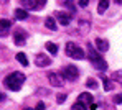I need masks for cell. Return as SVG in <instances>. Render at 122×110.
I'll use <instances>...</instances> for the list:
<instances>
[{
  "label": "cell",
  "instance_id": "1",
  "mask_svg": "<svg viewBox=\"0 0 122 110\" xmlns=\"http://www.w3.org/2000/svg\"><path fill=\"white\" fill-rule=\"evenodd\" d=\"M23 82H25V76L21 72H12L10 76H7L3 79V86L7 89H10V90H13V92L20 90Z\"/></svg>",
  "mask_w": 122,
  "mask_h": 110
},
{
  "label": "cell",
  "instance_id": "2",
  "mask_svg": "<svg viewBox=\"0 0 122 110\" xmlns=\"http://www.w3.org/2000/svg\"><path fill=\"white\" fill-rule=\"evenodd\" d=\"M87 53H89V58H91L92 66L96 67V69H99V71H106V69H107V63L94 51V48H92L91 44H87Z\"/></svg>",
  "mask_w": 122,
  "mask_h": 110
},
{
  "label": "cell",
  "instance_id": "3",
  "mask_svg": "<svg viewBox=\"0 0 122 110\" xmlns=\"http://www.w3.org/2000/svg\"><path fill=\"white\" fill-rule=\"evenodd\" d=\"M66 54L69 58H74V59H84V51L79 46H76L74 43H71V41L66 44Z\"/></svg>",
  "mask_w": 122,
  "mask_h": 110
},
{
  "label": "cell",
  "instance_id": "4",
  "mask_svg": "<svg viewBox=\"0 0 122 110\" xmlns=\"http://www.w3.org/2000/svg\"><path fill=\"white\" fill-rule=\"evenodd\" d=\"M61 76H63L64 79H68V81H76L78 76H79V72H78V69H76L74 66H66L64 69H63Z\"/></svg>",
  "mask_w": 122,
  "mask_h": 110
},
{
  "label": "cell",
  "instance_id": "5",
  "mask_svg": "<svg viewBox=\"0 0 122 110\" xmlns=\"http://www.w3.org/2000/svg\"><path fill=\"white\" fill-rule=\"evenodd\" d=\"M21 2L30 10H41L45 7V3H46V0H21Z\"/></svg>",
  "mask_w": 122,
  "mask_h": 110
},
{
  "label": "cell",
  "instance_id": "6",
  "mask_svg": "<svg viewBox=\"0 0 122 110\" xmlns=\"http://www.w3.org/2000/svg\"><path fill=\"white\" fill-rule=\"evenodd\" d=\"M48 81H50V84L53 87H61L63 86V76H61L60 72H56V71H53V72L48 74Z\"/></svg>",
  "mask_w": 122,
  "mask_h": 110
},
{
  "label": "cell",
  "instance_id": "7",
  "mask_svg": "<svg viewBox=\"0 0 122 110\" xmlns=\"http://www.w3.org/2000/svg\"><path fill=\"white\" fill-rule=\"evenodd\" d=\"M35 64L38 67H46L51 64V59L46 56V54H43V53H40V54H36V58H35Z\"/></svg>",
  "mask_w": 122,
  "mask_h": 110
},
{
  "label": "cell",
  "instance_id": "8",
  "mask_svg": "<svg viewBox=\"0 0 122 110\" xmlns=\"http://www.w3.org/2000/svg\"><path fill=\"white\" fill-rule=\"evenodd\" d=\"M56 18H58V22L63 25V26H68L69 23H71V15L69 13H64V12H56Z\"/></svg>",
  "mask_w": 122,
  "mask_h": 110
},
{
  "label": "cell",
  "instance_id": "9",
  "mask_svg": "<svg viewBox=\"0 0 122 110\" xmlns=\"http://www.w3.org/2000/svg\"><path fill=\"white\" fill-rule=\"evenodd\" d=\"M13 41H15V44H18V46L25 44V41H26V33H25V31H17V33H13Z\"/></svg>",
  "mask_w": 122,
  "mask_h": 110
},
{
  "label": "cell",
  "instance_id": "10",
  "mask_svg": "<svg viewBox=\"0 0 122 110\" xmlns=\"http://www.w3.org/2000/svg\"><path fill=\"white\" fill-rule=\"evenodd\" d=\"M12 26V22L10 20H5V18H2L0 20V36H5L7 33H8V28Z\"/></svg>",
  "mask_w": 122,
  "mask_h": 110
},
{
  "label": "cell",
  "instance_id": "11",
  "mask_svg": "<svg viewBox=\"0 0 122 110\" xmlns=\"http://www.w3.org/2000/svg\"><path fill=\"white\" fill-rule=\"evenodd\" d=\"M96 48H97V51H99V53H106V51L109 49V43H107L106 40L96 38Z\"/></svg>",
  "mask_w": 122,
  "mask_h": 110
},
{
  "label": "cell",
  "instance_id": "12",
  "mask_svg": "<svg viewBox=\"0 0 122 110\" xmlns=\"http://www.w3.org/2000/svg\"><path fill=\"white\" fill-rule=\"evenodd\" d=\"M15 18H17V20H26V18H28L26 10H23V8H17V10H15Z\"/></svg>",
  "mask_w": 122,
  "mask_h": 110
},
{
  "label": "cell",
  "instance_id": "13",
  "mask_svg": "<svg viewBox=\"0 0 122 110\" xmlns=\"http://www.w3.org/2000/svg\"><path fill=\"white\" fill-rule=\"evenodd\" d=\"M79 102H81V104H86V102H87V104L91 105V104H92V95L87 94V92H84V94L79 95Z\"/></svg>",
  "mask_w": 122,
  "mask_h": 110
},
{
  "label": "cell",
  "instance_id": "14",
  "mask_svg": "<svg viewBox=\"0 0 122 110\" xmlns=\"http://www.w3.org/2000/svg\"><path fill=\"white\" fill-rule=\"evenodd\" d=\"M45 26L48 28V30H51V31H55L56 30V22L51 18V17H48L46 20H45Z\"/></svg>",
  "mask_w": 122,
  "mask_h": 110
},
{
  "label": "cell",
  "instance_id": "15",
  "mask_svg": "<svg viewBox=\"0 0 122 110\" xmlns=\"http://www.w3.org/2000/svg\"><path fill=\"white\" fill-rule=\"evenodd\" d=\"M107 7H109V0H99V3H97V12H99V13H104V12L107 10Z\"/></svg>",
  "mask_w": 122,
  "mask_h": 110
},
{
  "label": "cell",
  "instance_id": "16",
  "mask_svg": "<svg viewBox=\"0 0 122 110\" xmlns=\"http://www.w3.org/2000/svg\"><path fill=\"white\" fill-rule=\"evenodd\" d=\"M17 61H18V63H20L21 66H28V59H26V54H25V53H18V54H17Z\"/></svg>",
  "mask_w": 122,
  "mask_h": 110
},
{
  "label": "cell",
  "instance_id": "17",
  "mask_svg": "<svg viewBox=\"0 0 122 110\" xmlns=\"http://www.w3.org/2000/svg\"><path fill=\"white\" fill-rule=\"evenodd\" d=\"M46 49H48V51H50V53H51L53 56H55V54L58 53V46H56L55 43H46Z\"/></svg>",
  "mask_w": 122,
  "mask_h": 110
},
{
  "label": "cell",
  "instance_id": "18",
  "mask_svg": "<svg viewBox=\"0 0 122 110\" xmlns=\"http://www.w3.org/2000/svg\"><path fill=\"white\" fill-rule=\"evenodd\" d=\"M86 86L94 90V89H97V81H96V79H92V77H89V79L86 81Z\"/></svg>",
  "mask_w": 122,
  "mask_h": 110
},
{
  "label": "cell",
  "instance_id": "19",
  "mask_svg": "<svg viewBox=\"0 0 122 110\" xmlns=\"http://www.w3.org/2000/svg\"><path fill=\"white\" fill-rule=\"evenodd\" d=\"M102 81H104V90H106V92H111V90L114 89V86H112V82H111L109 79L102 77Z\"/></svg>",
  "mask_w": 122,
  "mask_h": 110
},
{
  "label": "cell",
  "instance_id": "20",
  "mask_svg": "<svg viewBox=\"0 0 122 110\" xmlns=\"http://www.w3.org/2000/svg\"><path fill=\"white\" fill-rule=\"evenodd\" d=\"M79 30H81V31H87V30H89V22L84 20V18L79 20Z\"/></svg>",
  "mask_w": 122,
  "mask_h": 110
},
{
  "label": "cell",
  "instance_id": "21",
  "mask_svg": "<svg viewBox=\"0 0 122 110\" xmlns=\"http://www.w3.org/2000/svg\"><path fill=\"white\" fill-rule=\"evenodd\" d=\"M112 79H114L116 82H121V84H122V71L114 72V74H112Z\"/></svg>",
  "mask_w": 122,
  "mask_h": 110
},
{
  "label": "cell",
  "instance_id": "22",
  "mask_svg": "<svg viewBox=\"0 0 122 110\" xmlns=\"http://www.w3.org/2000/svg\"><path fill=\"white\" fill-rule=\"evenodd\" d=\"M73 110H87V109H86V105H84V104L76 102V104H73Z\"/></svg>",
  "mask_w": 122,
  "mask_h": 110
},
{
  "label": "cell",
  "instance_id": "23",
  "mask_svg": "<svg viewBox=\"0 0 122 110\" xmlns=\"http://www.w3.org/2000/svg\"><path fill=\"white\" fill-rule=\"evenodd\" d=\"M64 100H66V94H58V95H56V102H58V104H63Z\"/></svg>",
  "mask_w": 122,
  "mask_h": 110
},
{
  "label": "cell",
  "instance_id": "24",
  "mask_svg": "<svg viewBox=\"0 0 122 110\" xmlns=\"http://www.w3.org/2000/svg\"><path fill=\"white\" fill-rule=\"evenodd\" d=\"M114 104H122V94H117L114 97Z\"/></svg>",
  "mask_w": 122,
  "mask_h": 110
},
{
  "label": "cell",
  "instance_id": "25",
  "mask_svg": "<svg viewBox=\"0 0 122 110\" xmlns=\"http://www.w3.org/2000/svg\"><path fill=\"white\" fill-rule=\"evenodd\" d=\"M35 110H45V104H43V102H38V105H36Z\"/></svg>",
  "mask_w": 122,
  "mask_h": 110
},
{
  "label": "cell",
  "instance_id": "26",
  "mask_svg": "<svg viewBox=\"0 0 122 110\" xmlns=\"http://www.w3.org/2000/svg\"><path fill=\"white\" fill-rule=\"evenodd\" d=\"M89 0H79V7H87Z\"/></svg>",
  "mask_w": 122,
  "mask_h": 110
},
{
  "label": "cell",
  "instance_id": "27",
  "mask_svg": "<svg viewBox=\"0 0 122 110\" xmlns=\"http://www.w3.org/2000/svg\"><path fill=\"white\" fill-rule=\"evenodd\" d=\"M3 100H5V94H2V92H0V102H3Z\"/></svg>",
  "mask_w": 122,
  "mask_h": 110
},
{
  "label": "cell",
  "instance_id": "28",
  "mask_svg": "<svg viewBox=\"0 0 122 110\" xmlns=\"http://www.w3.org/2000/svg\"><path fill=\"white\" fill-rule=\"evenodd\" d=\"M114 2H116V3H122V0H114Z\"/></svg>",
  "mask_w": 122,
  "mask_h": 110
},
{
  "label": "cell",
  "instance_id": "29",
  "mask_svg": "<svg viewBox=\"0 0 122 110\" xmlns=\"http://www.w3.org/2000/svg\"><path fill=\"white\" fill-rule=\"evenodd\" d=\"M64 2H66V3H71V2H73V0H64Z\"/></svg>",
  "mask_w": 122,
  "mask_h": 110
},
{
  "label": "cell",
  "instance_id": "30",
  "mask_svg": "<svg viewBox=\"0 0 122 110\" xmlns=\"http://www.w3.org/2000/svg\"><path fill=\"white\" fill-rule=\"evenodd\" d=\"M25 110H35V109H25Z\"/></svg>",
  "mask_w": 122,
  "mask_h": 110
}]
</instances>
